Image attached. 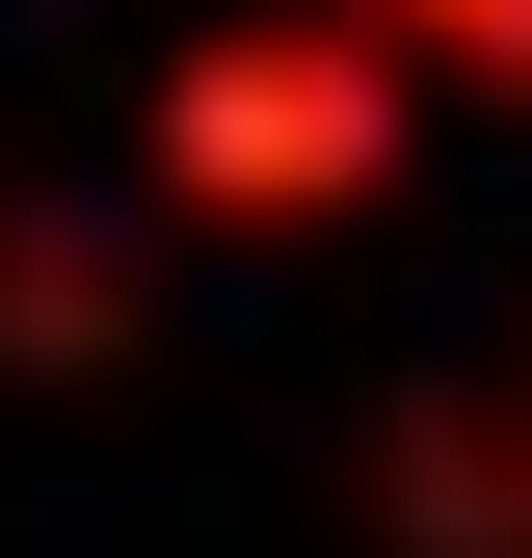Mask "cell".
Returning a JSON list of instances; mask_svg holds the SVG:
<instances>
[{
    "mask_svg": "<svg viewBox=\"0 0 532 558\" xmlns=\"http://www.w3.org/2000/svg\"><path fill=\"white\" fill-rule=\"evenodd\" d=\"M399 160H426V53L373 0H214L133 81V214H186V240H347L399 214Z\"/></svg>",
    "mask_w": 532,
    "mask_h": 558,
    "instance_id": "1",
    "label": "cell"
},
{
    "mask_svg": "<svg viewBox=\"0 0 532 558\" xmlns=\"http://www.w3.org/2000/svg\"><path fill=\"white\" fill-rule=\"evenodd\" d=\"M373 27H399V53H426V81H452V107H532V0H373Z\"/></svg>",
    "mask_w": 532,
    "mask_h": 558,
    "instance_id": "4",
    "label": "cell"
},
{
    "mask_svg": "<svg viewBox=\"0 0 532 558\" xmlns=\"http://www.w3.org/2000/svg\"><path fill=\"white\" fill-rule=\"evenodd\" d=\"M506 399H532V373H506Z\"/></svg>",
    "mask_w": 532,
    "mask_h": 558,
    "instance_id": "5",
    "label": "cell"
},
{
    "mask_svg": "<svg viewBox=\"0 0 532 558\" xmlns=\"http://www.w3.org/2000/svg\"><path fill=\"white\" fill-rule=\"evenodd\" d=\"M107 345H133V214H0V373L81 399Z\"/></svg>",
    "mask_w": 532,
    "mask_h": 558,
    "instance_id": "2",
    "label": "cell"
},
{
    "mask_svg": "<svg viewBox=\"0 0 532 558\" xmlns=\"http://www.w3.org/2000/svg\"><path fill=\"white\" fill-rule=\"evenodd\" d=\"M373 532L399 558H532V399H506V426H452V399L373 426Z\"/></svg>",
    "mask_w": 532,
    "mask_h": 558,
    "instance_id": "3",
    "label": "cell"
}]
</instances>
